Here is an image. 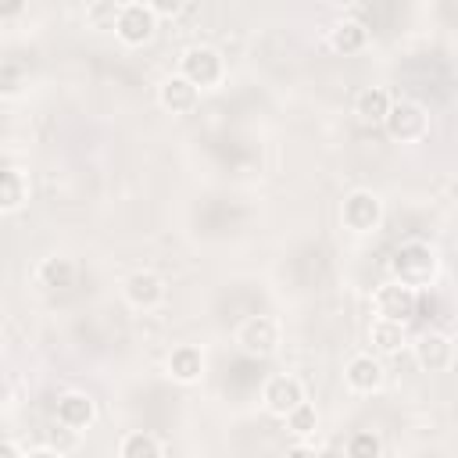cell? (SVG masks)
<instances>
[{
  "label": "cell",
  "instance_id": "cell-9",
  "mask_svg": "<svg viewBox=\"0 0 458 458\" xmlns=\"http://www.w3.org/2000/svg\"><path fill=\"white\" fill-rule=\"evenodd\" d=\"M301 401H304V383H301L297 376L279 372V376L265 379V386H261V404H265V411L276 415V419H283V415H286L293 404H301Z\"/></svg>",
  "mask_w": 458,
  "mask_h": 458
},
{
  "label": "cell",
  "instance_id": "cell-6",
  "mask_svg": "<svg viewBox=\"0 0 458 458\" xmlns=\"http://www.w3.org/2000/svg\"><path fill=\"white\" fill-rule=\"evenodd\" d=\"M154 29H157V14L147 7V4H122L118 7V18H114V36L125 43V47H143L154 39Z\"/></svg>",
  "mask_w": 458,
  "mask_h": 458
},
{
  "label": "cell",
  "instance_id": "cell-13",
  "mask_svg": "<svg viewBox=\"0 0 458 458\" xmlns=\"http://www.w3.org/2000/svg\"><path fill=\"white\" fill-rule=\"evenodd\" d=\"M386 372H383V361L376 354H354L344 369V383L354 390V394H376L383 386Z\"/></svg>",
  "mask_w": 458,
  "mask_h": 458
},
{
  "label": "cell",
  "instance_id": "cell-23",
  "mask_svg": "<svg viewBox=\"0 0 458 458\" xmlns=\"http://www.w3.org/2000/svg\"><path fill=\"white\" fill-rule=\"evenodd\" d=\"M118 0H93L89 7H86V25L89 29H100V32H107V29H114V18H118Z\"/></svg>",
  "mask_w": 458,
  "mask_h": 458
},
{
  "label": "cell",
  "instance_id": "cell-10",
  "mask_svg": "<svg viewBox=\"0 0 458 458\" xmlns=\"http://www.w3.org/2000/svg\"><path fill=\"white\" fill-rule=\"evenodd\" d=\"M54 415H57V426H61V429L82 433V429H89V426L97 422V401H93L89 394H82V390H64V394L57 397Z\"/></svg>",
  "mask_w": 458,
  "mask_h": 458
},
{
  "label": "cell",
  "instance_id": "cell-1",
  "mask_svg": "<svg viewBox=\"0 0 458 458\" xmlns=\"http://www.w3.org/2000/svg\"><path fill=\"white\" fill-rule=\"evenodd\" d=\"M437 272H440V254L426 240H404L390 254V279H397L411 290L429 286L437 279Z\"/></svg>",
  "mask_w": 458,
  "mask_h": 458
},
{
  "label": "cell",
  "instance_id": "cell-25",
  "mask_svg": "<svg viewBox=\"0 0 458 458\" xmlns=\"http://www.w3.org/2000/svg\"><path fill=\"white\" fill-rule=\"evenodd\" d=\"M25 11V0H0V18H18Z\"/></svg>",
  "mask_w": 458,
  "mask_h": 458
},
{
  "label": "cell",
  "instance_id": "cell-4",
  "mask_svg": "<svg viewBox=\"0 0 458 458\" xmlns=\"http://www.w3.org/2000/svg\"><path fill=\"white\" fill-rule=\"evenodd\" d=\"M383 129L397 143H419L429 132V114L415 100H390V111L383 118Z\"/></svg>",
  "mask_w": 458,
  "mask_h": 458
},
{
  "label": "cell",
  "instance_id": "cell-11",
  "mask_svg": "<svg viewBox=\"0 0 458 458\" xmlns=\"http://www.w3.org/2000/svg\"><path fill=\"white\" fill-rule=\"evenodd\" d=\"M197 100H200V89L186 75H179V72L161 79V86H157V104L165 111H172V114H190L197 107Z\"/></svg>",
  "mask_w": 458,
  "mask_h": 458
},
{
  "label": "cell",
  "instance_id": "cell-3",
  "mask_svg": "<svg viewBox=\"0 0 458 458\" xmlns=\"http://www.w3.org/2000/svg\"><path fill=\"white\" fill-rule=\"evenodd\" d=\"M179 75H186L197 89H215L222 79H225V61L215 47H186L182 57H179Z\"/></svg>",
  "mask_w": 458,
  "mask_h": 458
},
{
  "label": "cell",
  "instance_id": "cell-28",
  "mask_svg": "<svg viewBox=\"0 0 458 458\" xmlns=\"http://www.w3.org/2000/svg\"><path fill=\"white\" fill-rule=\"evenodd\" d=\"M4 347H7V340H4V329H0V354H4Z\"/></svg>",
  "mask_w": 458,
  "mask_h": 458
},
{
  "label": "cell",
  "instance_id": "cell-20",
  "mask_svg": "<svg viewBox=\"0 0 458 458\" xmlns=\"http://www.w3.org/2000/svg\"><path fill=\"white\" fill-rule=\"evenodd\" d=\"M29 200V182L18 168H0V211H18Z\"/></svg>",
  "mask_w": 458,
  "mask_h": 458
},
{
  "label": "cell",
  "instance_id": "cell-26",
  "mask_svg": "<svg viewBox=\"0 0 458 458\" xmlns=\"http://www.w3.org/2000/svg\"><path fill=\"white\" fill-rule=\"evenodd\" d=\"M7 401H11V379H7L4 372H0V408H4Z\"/></svg>",
  "mask_w": 458,
  "mask_h": 458
},
{
  "label": "cell",
  "instance_id": "cell-5",
  "mask_svg": "<svg viewBox=\"0 0 458 458\" xmlns=\"http://www.w3.org/2000/svg\"><path fill=\"white\" fill-rule=\"evenodd\" d=\"M236 347L250 358H268L279 347V322L272 315H247L236 326Z\"/></svg>",
  "mask_w": 458,
  "mask_h": 458
},
{
  "label": "cell",
  "instance_id": "cell-22",
  "mask_svg": "<svg viewBox=\"0 0 458 458\" xmlns=\"http://www.w3.org/2000/svg\"><path fill=\"white\" fill-rule=\"evenodd\" d=\"M344 451H347L351 458H376V454H383V440H379L372 429H358V433L347 437Z\"/></svg>",
  "mask_w": 458,
  "mask_h": 458
},
{
  "label": "cell",
  "instance_id": "cell-19",
  "mask_svg": "<svg viewBox=\"0 0 458 458\" xmlns=\"http://www.w3.org/2000/svg\"><path fill=\"white\" fill-rule=\"evenodd\" d=\"M168 447L154 437V433H143V429H132L118 440V454L122 458H161Z\"/></svg>",
  "mask_w": 458,
  "mask_h": 458
},
{
  "label": "cell",
  "instance_id": "cell-15",
  "mask_svg": "<svg viewBox=\"0 0 458 458\" xmlns=\"http://www.w3.org/2000/svg\"><path fill=\"white\" fill-rule=\"evenodd\" d=\"M329 47H333L336 54H344V57L361 54V50L369 47V29H365L358 18H344V21H336V25L329 29Z\"/></svg>",
  "mask_w": 458,
  "mask_h": 458
},
{
  "label": "cell",
  "instance_id": "cell-8",
  "mask_svg": "<svg viewBox=\"0 0 458 458\" xmlns=\"http://www.w3.org/2000/svg\"><path fill=\"white\" fill-rule=\"evenodd\" d=\"M372 308H376V315H379V318L408 322V318L415 315V308H419V293H415L411 286H404V283L390 279L386 286H379V290H376Z\"/></svg>",
  "mask_w": 458,
  "mask_h": 458
},
{
  "label": "cell",
  "instance_id": "cell-18",
  "mask_svg": "<svg viewBox=\"0 0 458 458\" xmlns=\"http://www.w3.org/2000/svg\"><path fill=\"white\" fill-rule=\"evenodd\" d=\"M72 279H75V261L64 254H50L36 268V283L47 290H64V286H72Z\"/></svg>",
  "mask_w": 458,
  "mask_h": 458
},
{
  "label": "cell",
  "instance_id": "cell-27",
  "mask_svg": "<svg viewBox=\"0 0 458 458\" xmlns=\"http://www.w3.org/2000/svg\"><path fill=\"white\" fill-rule=\"evenodd\" d=\"M0 454H21V447L18 444H0Z\"/></svg>",
  "mask_w": 458,
  "mask_h": 458
},
{
  "label": "cell",
  "instance_id": "cell-21",
  "mask_svg": "<svg viewBox=\"0 0 458 458\" xmlns=\"http://www.w3.org/2000/svg\"><path fill=\"white\" fill-rule=\"evenodd\" d=\"M283 422H286L290 437L304 440V437H315V429H318V411H315V404L301 401V404H293V408L283 415Z\"/></svg>",
  "mask_w": 458,
  "mask_h": 458
},
{
  "label": "cell",
  "instance_id": "cell-7",
  "mask_svg": "<svg viewBox=\"0 0 458 458\" xmlns=\"http://www.w3.org/2000/svg\"><path fill=\"white\" fill-rule=\"evenodd\" d=\"M165 293H168L165 279H161L157 272H150V268H136V272H129L125 283H122V297H125V304L136 308V311L157 308V304L165 301Z\"/></svg>",
  "mask_w": 458,
  "mask_h": 458
},
{
  "label": "cell",
  "instance_id": "cell-14",
  "mask_svg": "<svg viewBox=\"0 0 458 458\" xmlns=\"http://www.w3.org/2000/svg\"><path fill=\"white\" fill-rule=\"evenodd\" d=\"M415 361L422 372H444L454 361V340L447 333H426L415 344Z\"/></svg>",
  "mask_w": 458,
  "mask_h": 458
},
{
  "label": "cell",
  "instance_id": "cell-2",
  "mask_svg": "<svg viewBox=\"0 0 458 458\" xmlns=\"http://www.w3.org/2000/svg\"><path fill=\"white\" fill-rule=\"evenodd\" d=\"M340 222L354 236H369L383 225V200L372 190H351L340 204Z\"/></svg>",
  "mask_w": 458,
  "mask_h": 458
},
{
  "label": "cell",
  "instance_id": "cell-12",
  "mask_svg": "<svg viewBox=\"0 0 458 458\" xmlns=\"http://www.w3.org/2000/svg\"><path fill=\"white\" fill-rule=\"evenodd\" d=\"M165 372H168L175 383H182V386L200 383V376H204V354H200V347H197V344H179V347H172L168 358H165Z\"/></svg>",
  "mask_w": 458,
  "mask_h": 458
},
{
  "label": "cell",
  "instance_id": "cell-24",
  "mask_svg": "<svg viewBox=\"0 0 458 458\" xmlns=\"http://www.w3.org/2000/svg\"><path fill=\"white\" fill-rule=\"evenodd\" d=\"M157 18H175L182 7H186V0H143Z\"/></svg>",
  "mask_w": 458,
  "mask_h": 458
},
{
  "label": "cell",
  "instance_id": "cell-17",
  "mask_svg": "<svg viewBox=\"0 0 458 458\" xmlns=\"http://www.w3.org/2000/svg\"><path fill=\"white\" fill-rule=\"evenodd\" d=\"M386 111H390V93H386L383 86H365V89H358V97H354V114H358L365 125H383Z\"/></svg>",
  "mask_w": 458,
  "mask_h": 458
},
{
  "label": "cell",
  "instance_id": "cell-16",
  "mask_svg": "<svg viewBox=\"0 0 458 458\" xmlns=\"http://www.w3.org/2000/svg\"><path fill=\"white\" fill-rule=\"evenodd\" d=\"M369 344H372V351L376 354H397L404 344H408V329H404V322H394V318H372V326H369Z\"/></svg>",
  "mask_w": 458,
  "mask_h": 458
}]
</instances>
